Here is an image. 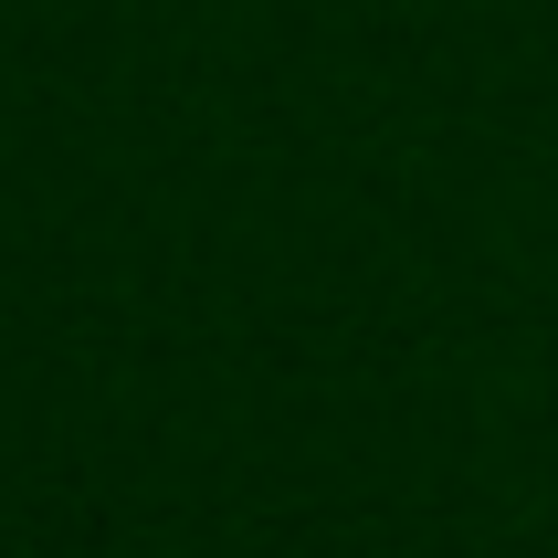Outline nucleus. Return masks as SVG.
I'll return each mask as SVG.
<instances>
[]
</instances>
